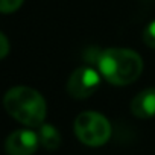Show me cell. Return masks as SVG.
<instances>
[{"label":"cell","instance_id":"cell-4","mask_svg":"<svg viewBox=\"0 0 155 155\" xmlns=\"http://www.w3.org/2000/svg\"><path fill=\"white\" fill-rule=\"evenodd\" d=\"M101 78L96 70L90 67H79L68 78L67 93L74 99H87L97 90Z\"/></svg>","mask_w":155,"mask_h":155},{"label":"cell","instance_id":"cell-3","mask_svg":"<svg viewBox=\"0 0 155 155\" xmlns=\"http://www.w3.org/2000/svg\"><path fill=\"white\" fill-rule=\"evenodd\" d=\"M74 134L87 146H102L111 137V125L108 119L94 111L81 113L74 120Z\"/></svg>","mask_w":155,"mask_h":155},{"label":"cell","instance_id":"cell-7","mask_svg":"<svg viewBox=\"0 0 155 155\" xmlns=\"http://www.w3.org/2000/svg\"><path fill=\"white\" fill-rule=\"evenodd\" d=\"M38 138H40V144L47 149V150H55L61 146V134L58 132V129L53 125L49 123H43L40 125L38 129Z\"/></svg>","mask_w":155,"mask_h":155},{"label":"cell","instance_id":"cell-6","mask_svg":"<svg viewBox=\"0 0 155 155\" xmlns=\"http://www.w3.org/2000/svg\"><path fill=\"white\" fill-rule=\"evenodd\" d=\"M131 113L138 119H150L155 116V88L140 91L131 102Z\"/></svg>","mask_w":155,"mask_h":155},{"label":"cell","instance_id":"cell-8","mask_svg":"<svg viewBox=\"0 0 155 155\" xmlns=\"http://www.w3.org/2000/svg\"><path fill=\"white\" fill-rule=\"evenodd\" d=\"M25 0H0V12L2 14H12L15 12Z\"/></svg>","mask_w":155,"mask_h":155},{"label":"cell","instance_id":"cell-9","mask_svg":"<svg viewBox=\"0 0 155 155\" xmlns=\"http://www.w3.org/2000/svg\"><path fill=\"white\" fill-rule=\"evenodd\" d=\"M143 40H144V43H146L149 47L155 49V20L150 21V23L146 26V29L143 31Z\"/></svg>","mask_w":155,"mask_h":155},{"label":"cell","instance_id":"cell-10","mask_svg":"<svg viewBox=\"0 0 155 155\" xmlns=\"http://www.w3.org/2000/svg\"><path fill=\"white\" fill-rule=\"evenodd\" d=\"M9 53V41L3 32H0V59H3Z\"/></svg>","mask_w":155,"mask_h":155},{"label":"cell","instance_id":"cell-1","mask_svg":"<svg viewBox=\"0 0 155 155\" xmlns=\"http://www.w3.org/2000/svg\"><path fill=\"white\" fill-rule=\"evenodd\" d=\"M97 67L105 79L113 85H129L143 71L141 56L129 49L111 47L97 56Z\"/></svg>","mask_w":155,"mask_h":155},{"label":"cell","instance_id":"cell-2","mask_svg":"<svg viewBox=\"0 0 155 155\" xmlns=\"http://www.w3.org/2000/svg\"><path fill=\"white\" fill-rule=\"evenodd\" d=\"M3 107L11 117L26 126L43 125L47 114L44 97L37 90L23 85L6 91L3 97Z\"/></svg>","mask_w":155,"mask_h":155},{"label":"cell","instance_id":"cell-5","mask_svg":"<svg viewBox=\"0 0 155 155\" xmlns=\"http://www.w3.org/2000/svg\"><path fill=\"white\" fill-rule=\"evenodd\" d=\"M38 134L31 129H17L11 132L5 141V150L8 155H32L38 149Z\"/></svg>","mask_w":155,"mask_h":155}]
</instances>
